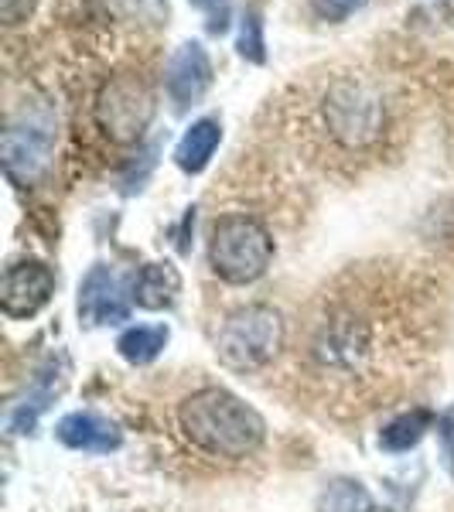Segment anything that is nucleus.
<instances>
[{
    "mask_svg": "<svg viewBox=\"0 0 454 512\" xmlns=\"http://www.w3.org/2000/svg\"><path fill=\"white\" fill-rule=\"evenodd\" d=\"M79 318L86 325H120L130 318V301L110 267H93L79 284Z\"/></svg>",
    "mask_w": 454,
    "mask_h": 512,
    "instance_id": "9",
    "label": "nucleus"
},
{
    "mask_svg": "<svg viewBox=\"0 0 454 512\" xmlns=\"http://www.w3.org/2000/svg\"><path fill=\"white\" fill-rule=\"evenodd\" d=\"M222 144V123L219 117H202L195 120L192 127L185 130V137L178 140L175 147V164L185 175H202L209 168L212 154L219 151Z\"/></svg>",
    "mask_w": 454,
    "mask_h": 512,
    "instance_id": "12",
    "label": "nucleus"
},
{
    "mask_svg": "<svg viewBox=\"0 0 454 512\" xmlns=\"http://www.w3.org/2000/svg\"><path fill=\"white\" fill-rule=\"evenodd\" d=\"M164 345H168V328L164 325H137V328H127V332L117 338V352L130 366H147V362H154L164 352Z\"/></svg>",
    "mask_w": 454,
    "mask_h": 512,
    "instance_id": "14",
    "label": "nucleus"
},
{
    "mask_svg": "<svg viewBox=\"0 0 454 512\" xmlns=\"http://www.w3.org/2000/svg\"><path fill=\"white\" fill-rule=\"evenodd\" d=\"M437 434H441V444H444V458H448V468L454 475V407L437 420Z\"/></svg>",
    "mask_w": 454,
    "mask_h": 512,
    "instance_id": "21",
    "label": "nucleus"
},
{
    "mask_svg": "<svg viewBox=\"0 0 454 512\" xmlns=\"http://www.w3.org/2000/svg\"><path fill=\"white\" fill-rule=\"evenodd\" d=\"M181 434L216 458H250L267 441V424L250 403H243L236 393L222 386H205L181 400L178 407Z\"/></svg>",
    "mask_w": 454,
    "mask_h": 512,
    "instance_id": "1",
    "label": "nucleus"
},
{
    "mask_svg": "<svg viewBox=\"0 0 454 512\" xmlns=\"http://www.w3.org/2000/svg\"><path fill=\"white\" fill-rule=\"evenodd\" d=\"M212 59L198 41H181L164 65V93H168L175 113H188L212 89Z\"/></svg>",
    "mask_w": 454,
    "mask_h": 512,
    "instance_id": "7",
    "label": "nucleus"
},
{
    "mask_svg": "<svg viewBox=\"0 0 454 512\" xmlns=\"http://www.w3.org/2000/svg\"><path fill=\"white\" fill-rule=\"evenodd\" d=\"M434 417L427 414V410H410V414H400L396 420L379 431V448L390 451V454H403L410 448H417L420 441H424V434L431 431Z\"/></svg>",
    "mask_w": 454,
    "mask_h": 512,
    "instance_id": "13",
    "label": "nucleus"
},
{
    "mask_svg": "<svg viewBox=\"0 0 454 512\" xmlns=\"http://www.w3.org/2000/svg\"><path fill=\"white\" fill-rule=\"evenodd\" d=\"M35 7H38V0H0V21H4L7 28H14V24L31 18Z\"/></svg>",
    "mask_w": 454,
    "mask_h": 512,
    "instance_id": "20",
    "label": "nucleus"
},
{
    "mask_svg": "<svg viewBox=\"0 0 454 512\" xmlns=\"http://www.w3.org/2000/svg\"><path fill=\"white\" fill-rule=\"evenodd\" d=\"M318 512H379L369 499V492L362 489L352 478H338V482L328 485L318 499Z\"/></svg>",
    "mask_w": 454,
    "mask_h": 512,
    "instance_id": "16",
    "label": "nucleus"
},
{
    "mask_svg": "<svg viewBox=\"0 0 454 512\" xmlns=\"http://www.w3.org/2000/svg\"><path fill=\"white\" fill-rule=\"evenodd\" d=\"M274 260V239L253 216H222L209 236V267L226 284H253Z\"/></svg>",
    "mask_w": 454,
    "mask_h": 512,
    "instance_id": "3",
    "label": "nucleus"
},
{
    "mask_svg": "<svg viewBox=\"0 0 454 512\" xmlns=\"http://www.w3.org/2000/svg\"><path fill=\"white\" fill-rule=\"evenodd\" d=\"M181 294V274L175 263H144L130 280V304L144 311H168L175 308Z\"/></svg>",
    "mask_w": 454,
    "mask_h": 512,
    "instance_id": "11",
    "label": "nucleus"
},
{
    "mask_svg": "<svg viewBox=\"0 0 454 512\" xmlns=\"http://www.w3.org/2000/svg\"><path fill=\"white\" fill-rule=\"evenodd\" d=\"M284 349V318L270 304H243L229 311L216 338V355L233 373H257Z\"/></svg>",
    "mask_w": 454,
    "mask_h": 512,
    "instance_id": "2",
    "label": "nucleus"
},
{
    "mask_svg": "<svg viewBox=\"0 0 454 512\" xmlns=\"http://www.w3.org/2000/svg\"><path fill=\"white\" fill-rule=\"evenodd\" d=\"M59 390H52V373H41V379L28 390L24 400H18L7 414V431L11 434H31L38 424V417L45 414V407L52 403V396Z\"/></svg>",
    "mask_w": 454,
    "mask_h": 512,
    "instance_id": "15",
    "label": "nucleus"
},
{
    "mask_svg": "<svg viewBox=\"0 0 454 512\" xmlns=\"http://www.w3.org/2000/svg\"><path fill=\"white\" fill-rule=\"evenodd\" d=\"M55 437L72 451H89V454H110L123 444V431L113 424L110 417L93 414V410H79L59 420Z\"/></svg>",
    "mask_w": 454,
    "mask_h": 512,
    "instance_id": "10",
    "label": "nucleus"
},
{
    "mask_svg": "<svg viewBox=\"0 0 454 512\" xmlns=\"http://www.w3.org/2000/svg\"><path fill=\"white\" fill-rule=\"evenodd\" d=\"M55 294V274L41 260H18L4 270L0 308L7 318H35Z\"/></svg>",
    "mask_w": 454,
    "mask_h": 512,
    "instance_id": "8",
    "label": "nucleus"
},
{
    "mask_svg": "<svg viewBox=\"0 0 454 512\" xmlns=\"http://www.w3.org/2000/svg\"><path fill=\"white\" fill-rule=\"evenodd\" d=\"M239 55L253 65H263L267 62V41H263V21H260V11L250 7L243 11V21H239V41H236Z\"/></svg>",
    "mask_w": 454,
    "mask_h": 512,
    "instance_id": "17",
    "label": "nucleus"
},
{
    "mask_svg": "<svg viewBox=\"0 0 454 512\" xmlns=\"http://www.w3.org/2000/svg\"><path fill=\"white\" fill-rule=\"evenodd\" d=\"M325 120L342 144L359 147L379 134L383 106L359 82H338V86H332V93L325 96Z\"/></svg>",
    "mask_w": 454,
    "mask_h": 512,
    "instance_id": "6",
    "label": "nucleus"
},
{
    "mask_svg": "<svg viewBox=\"0 0 454 512\" xmlns=\"http://www.w3.org/2000/svg\"><path fill=\"white\" fill-rule=\"evenodd\" d=\"M55 151V127L48 120H21L11 123L0 137V158L14 185L31 188L45 175Z\"/></svg>",
    "mask_w": 454,
    "mask_h": 512,
    "instance_id": "5",
    "label": "nucleus"
},
{
    "mask_svg": "<svg viewBox=\"0 0 454 512\" xmlns=\"http://www.w3.org/2000/svg\"><path fill=\"white\" fill-rule=\"evenodd\" d=\"M308 4H311V11H315V18L338 24V21L352 18L356 11H362L369 0H308Z\"/></svg>",
    "mask_w": 454,
    "mask_h": 512,
    "instance_id": "19",
    "label": "nucleus"
},
{
    "mask_svg": "<svg viewBox=\"0 0 454 512\" xmlns=\"http://www.w3.org/2000/svg\"><path fill=\"white\" fill-rule=\"evenodd\" d=\"M192 7H198V11H209V7H216L219 0H188Z\"/></svg>",
    "mask_w": 454,
    "mask_h": 512,
    "instance_id": "22",
    "label": "nucleus"
},
{
    "mask_svg": "<svg viewBox=\"0 0 454 512\" xmlns=\"http://www.w3.org/2000/svg\"><path fill=\"white\" fill-rule=\"evenodd\" d=\"M154 164H158V147L154 144H147V147H140L137 151V158L123 168V175H120V192L123 195H137L140 188L147 185V178H151V171H154Z\"/></svg>",
    "mask_w": 454,
    "mask_h": 512,
    "instance_id": "18",
    "label": "nucleus"
},
{
    "mask_svg": "<svg viewBox=\"0 0 454 512\" xmlns=\"http://www.w3.org/2000/svg\"><path fill=\"white\" fill-rule=\"evenodd\" d=\"M154 89L134 72H120L103 82L96 96V123L113 144H140L144 130L154 120Z\"/></svg>",
    "mask_w": 454,
    "mask_h": 512,
    "instance_id": "4",
    "label": "nucleus"
}]
</instances>
